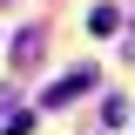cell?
Instances as JSON below:
<instances>
[{
  "instance_id": "cell-2",
  "label": "cell",
  "mask_w": 135,
  "mask_h": 135,
  "mask_svg": "<svg viewBox=\"0 0 135 135\" xmlns=\"http://www.w3.org/2000/svg\"><path fill=\"white\" fill-rule=\"evenodd\" d=\"M88 27H95V34H115V27H122V7H95V20H88Z\"/></svg>"
},
{
  "instance_id": "cell-1",
  "label": "cell",
  "mask_w": 135,
  "mask_h": 135,
  "mask_svg": "<svg viewBox=\"0 0 135 135\" xmlns=\"http://www.w3.org/2000/svg\"><path fill=\"white\" fill-rule=\"evenodd\" d=\"M88 88H95V68H74V74H61V81L41 95V108H68V101H74V95H88Z\"/></svg>"
}]
</instances>
